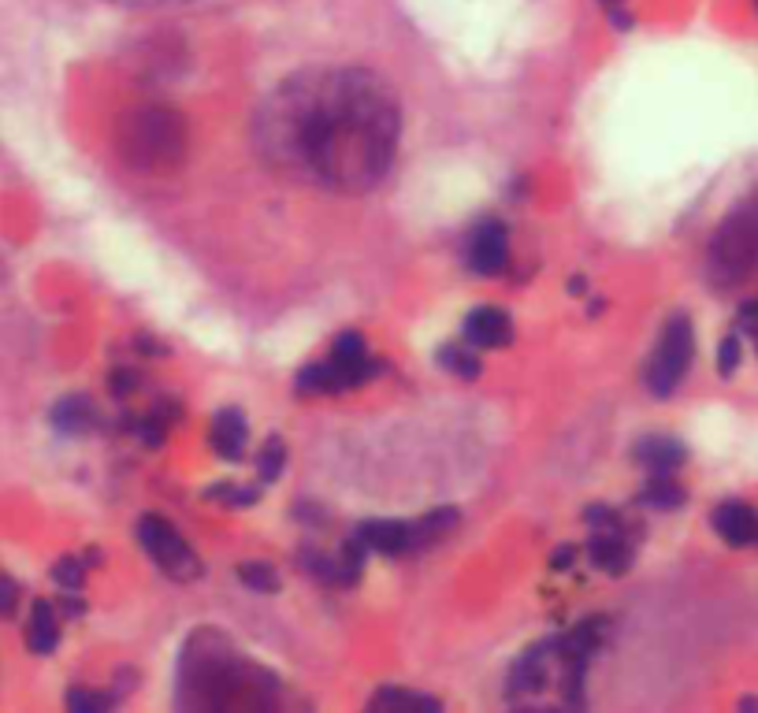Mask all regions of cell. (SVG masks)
I'll return each mask as SVG.
<instances>
[{
  "label": "cell",
  "instance_id": "cell-1",
  "mask_svg": "<svg viewBox=\"0 0 758 713\" xmlns=\"http://www.w3.org/2000/svg\"><path fill=\"white\" fill-rule=\"evenodd\" d=\"M402 116L391 86L361 67L298 71L264 97L257 149L290 179L365 194L387 179Z\"/></svg>",
  "mask_w": 758,
  "mask_h": 713
},
{
  "label": "cell",
  "instance_id": "cell-2",
  "mask_svg": "<svg viewBox=\"0 0 758 713\" xmlns=\"http://www.w3.org/2000/svg\"><path fill=\"white\" fill-rule=\"evenodd\" d=\"M275 691V676L246 662L216 628H201L186 643L179 662L183 710H264L275 702Z\"/></svg>",
  "mask_w": 758,
  "mask_h": 713
},
{
  "label": "cell",
  "instance_id": "cell-3",
  "mask_svg": "<svg viewBox=\"0 0 758 713\" xmlns=\"http://www.w3.org/2000/svg\"><path fill=\"white\" fill-rule=\"evenodd\" d=\"M758 268V194L721 223L710 246V272L718 283H740Z\"/></svg>",
  "mask_w": 758,
  "mask_h": 713
},
{
  "label": "cell",
  "instance_id": "cell-4",
  "mask_svg": "<svg viewBox=\"0 0 758 713\" xmlns=\"http://www.w3.org/2000/svg\"><path fill=\"white\" fill-rule=\"evenodd\" d=\"M692 357H695L692 320H688L684 312H677V316L666 320L662 335L654 342L651 357H647V368H643V383H647V390H651L654 398L677 394V387L684 383L688 368H692Z\"/></svg>",
  "mask_w": 758,
  "mask_h": 713
},
{
  "label": "cell",
  "instance_id": "cell-5",
  "mask_svg": "<svg viewBox=\"0 0 758 713\" xmlns=\"http://www.w3.org/2000/svg\"><path fill=\"white\" fill-rule=\"evenodd\" d=\"M134 535H138V546L149 554V561H153L164 576L179 580V584H190L197 576H205V565H201V558L194 554V546L186 543L183 535H179V528L168 524L164 517L145 513V517L134 524Z\"/></svg>",
  "mask_w": 758,
  "mask_h": 713
},
{
  "label": "cell",
  "instance_id": "cell-6",
  "mask_svg": "<svg viewBox=\"0 0 758 713\" xmlns=\"http://www.w3.org/2000/svg\"><path fill=\"white\" fill-rule=\"evenodd\" d=\"M127 149L138 156V164H164V160H171L175 149H183L179 119L168 116V112H142L131 123Z\"/></svg>",
  "mask_w": 758,
  "mask_h": 713
},
{
  "label": "cell",
  "instance_id": "cell-7",
  "mask_svg": "<svg viewBox=\"0 0 758 713\" xmlns=\"http://www.w3.org/2000/svg\"><path fill=\"white\" fill-rule=\"evenodd\" d=\"M465 264H469L476 275H495L506 272L510 264V238H506V223L502 220H480L469 231V242H465Z\"/></svg>",
  "mask_w": 758,
  "mask_h": 713
},
{
  "label": "cell",
  "instance_id": "cell-8",
  "mask_svg": "<svg viewBox=\"0 0 758 713\" xmlns=\"http://www.w3.org/2000/svg\"><path fill=\"white\" fill-rule=\"evenodd\" d=\"M554 676H558V665H554V650H550V643L528 647L510 669V699L532 702Z\"/></svg>",
  "mask_w": 758,
  "mask_h": 713
},
{
  "label": "cell",
  "instance_id": "cell-9",
  "mask_svg": "<svg viewBox=\"0 0 758 713\" xmlns=\"http://www.w3.org/2000/svg\"><path fill=\"white\" fill-rule=\"evenodd\" d=\"M588 558L591 565H599V569L610 572V576L628 572V565L636 561V535H632V528H628V524H617V528H591Z\"/></svg>",
  "mask_w": 758,
  "mask_h": 713
},
{
  "label": "cell",
  "instance_id": "cell-10",
  "mask_svg": "<svg viewBox=\"0 0 758 713\" xmlns=\"http://www.w3.org/2000/svg\"><path fill=\"white\" fill-rule=\"evenodd\" d=\"M357 535L365 539L372 554H383V558H406L420 550L417 520H368L357 528Z\"/></svg>",
  "mask_w": 758,
  "mask_h": 713
},
{
  "label": "cell",
  "instance_id": "cell-11",
  "mask_svg": "<svg viewBox=\"0 0 758 713\" xmlns=\"http://www.w3.org/2000/svg\"><path fill=\"white\" fill-rule=\"evenodd\" d=\"M461 335L476 350H502L513 342V316L506 309H495V305H480L465 316Z\"/></svg>",
  "mask_w": 758,
  "mask_h": 713
},
{
  "label": "cell",
  "instance_id": "cell-12",
  "mask_svg": "<svg viewBox=\"0 0 758 713\" xmlns=\"http://www.w3.org/2000/svg\"><path fill=\"white\" fill-rule=\"evenodd\" d=\"M710 524H714V532L725 539L729 546H755V535H758V513L747 502H721L714 513H710Z\"/></svg>",
  "mask_w": 758,
  "mask_h": 713
},
{
  "label": "cell",
  "instance_id": "cell-13",
  "mask_svg": "<svg viewBox=\"0 0 758 713\" xmlns=\"http://www.w3.org/2000/svg\"><path fill=\"white\" fill-rule=\"evenodd\" d=\"M209 442L223 461H235L238 465V461L246 457V446H249V424H246V416H242V409H220L209 428Z\"/></svg>",
  "mask_w": 758,
  "mask_h": 713
},
{
  "label": "cell",
  "instance_id": "cell-14",
  "mask_svg": "<svg viewBox=\"0 0 758 713\" xmlns=\"http://www.w3.org/2000/svg\"><path fill=\"white\" fill-rule=\"evenodd\" d=\"M636 461L647 472H677L688 461V450L673 435H647V439L636 442Z\"/></svg>",
  "mask_w": 758,
  "mask_h": 713
},
{
  "label": "cell",
  "instance_id": "cell-15",
  "mask_svg": "<svg viewBox=\"0 0 758 713\" xmlns=\"http://www.w3.org/2000/svg\"><path fill=\"white\" fill-rule=\"evenodd\" d=\"M56 643H60V613H56L53 602L38 598L27 621V647L34 654H53Z\"/></svg>",
  "mask_w": 758,
  "mask_h": 713
},
{
  "label": "cell",
  "instance_id": "cell-16",
  "mask_svg": "<svg viewBox=\"0 0 758 713\" xmlns=\"http://www.w3.org/2000/svg\"><path fill=\"white\" fill-rule=\"evenodd\" d=\"M643 509H658V513H669V509H680L688 502V491L680 487V480L673 472H651L647 483H643L640 498H636Z\"/></svg>",
  "mask_w": 758,
  "mask_h": 713
},
{
  "label": "cell",
  "instance_id": "cell-17",
  "mask_svg": "<svg viewBox=\"0 0 758 713\" xmlns=\"http://www.w3.org/2000/svg\"><path fill=\"white\" fill-rule=\"evenodd\" d=\"M368 710H379V713H406V710H417V713H439L443 710V702L432 699V695H420V691H406V688H379L372 699H368Z\"/></svg>",
  "mask_w": 758,
  "mask_h": 713
},
{
  "label": "cell",
  "instance_id": "cell-18",
  "mask_svg": "<svg viewBox=\"0 0 758 713\" xmlns=\"http://www.w3.org/2000/svg\"><path fill=\"white\" fill-rule=\"evenodd\" d=\"M97 424V409L86 394H71V398H60L53 405V428L64 431V435H82Z\"/></svg>",
  "mask_w": 758,
  "mask_h": 713
},
{
  "label": "cell",
  "instance_id": "cell-19",
  "mask_svg": "<svg viewBox=\"0 0 758 713\" xmlns=\"http://www.w3.org/2000/svg\"><path fill=\"white\" fill-rule=\"evenodd\" d=\"M435 361L443 364L450 376L465 379V383L480 379V372H484V364H480V353H476V346H472V342H446V346H439Z\"/></svg>",
  "mask_w": 758,
  "mask_h": 713
},
{
  "label": "cell",
  "instance_id": "cell-20",
  "mask_svg": "<svg viewBox=\"0 0 758 713\" xmlns=\"http://www.w3.org/2000/svg\"><path fill=\"white\" fill-rule=\"evenodd\" d=\"M365 558H368V546L365 539L353 532L346 543L339 546V554H335V569H339V587H350L361 580V569H365Z\"/></svg>",
  "mask_w": 758,
  "mask_h": 713
},
{
  "label": "cell",
  "instance_id": "cell-21",
  "mask_svg": "<svg viewBox=\"0 0 758 713\" xmlns=\"http://www.w3.org/2000/svg\"><path fill=\"white\" fill-rule=\"evenodd\" d=\"M283 468H287V442L279 435H268L261 442V454H257V476H261V483H275L283 476Z\"/></svg>",
  "mask_w": 758,
  "mask_h": 713
},
{
  "label": "cell",
  "instance_id": "cell-22",
  "mask_svg": "<svg viewBox=\"0 0 758 713\" xmlns=\"http://www.w3.org/2000/svg\"><path fill=\"white\" fill-rule=\"evenodd\" d=\"M238 580H242L249 591H257V595H275V591H279V572H275V565H268V561H242V565H238Z\"/></svg>",
  "mask_w": 758,
  "mask_h": 713
},
{
  "label": "cell",
  "instance_id": "cell-23",
  "mask_svg": "<svg viewBox=\"0 0 758 713\" xmlns=\"http://www.w3.org/2000/svg\"><path fill=\"white\" fill-rule=\"evenodd\" d=\"M257 487H242V483H216V487H209L205 491V498L209 502H220V506H227V509H246V506H253L257 502Z\"/></svg>",
  "mask_w": 758,
  "mask_h": 713
},
{
  "label": "cell",
  "instance_id": "cell-24",
  "mask_svg": "<svg viewBox=\"0 0 758 713\" xmlns=\"http://www.w3.org/2000/svg\"><path fill=\"white\" fill-rule=\"evenodd\" d=\"M116 695H101V691L90 688H71L67 691V710L75 713H105L108 706H116Z\"/></svg>",
  "mask_w": 758,
  "mask_h": 713
},
{
  "label": "cell",
  "instance_id": "cell-25",
  "mask_svg": "<svg viewBox=\"0 0 758 713\" xmlns=\"http://www.w3.org/2000/svg\"><path fill=\"white\" fill-rule=\"evenodd\" d=\"M86 558H90V554H86ZM86 558H60L56 561L53 565L56 584L64 587V591H82V584H86V569H90Z\"/></svg>",
  "mask_w": 758,
  "mask_h": 713
},
{
  "label": "cell",
  "instance_id": "cell-26",
  "mask_svg": "<svg viewBox=\"0 0 758 713\" xmlns=\"http://www.w3.org/2000/svg\"><path fill=\"white\" fill-rule=\"evenodd\" d=\"M740 357H744V346H740V338L736 335H725L718 346V372L721 376H732L736 368H740Z\"/></svg>",
  "mask_w": 758,
  "mask_h": 713
},
{
  "label": "cell",
  "instance_id": "cell-27",
  "mask_svg": "<svg viewBox=\"0 0 758 713\" xmlns=\"http://www.w3.org/2000/svg\"><path fill=\"white\" fill-rule=\"evenodd\" d=\"M584 520H588V528H617V524H625V517H621L617 509L602 506V502L584 509Z\"/></svg>",
  "mask_w": 758,
  "mask_h": 713
},
{
  "label": "cell",
  "instance_id": "cell-28",
  "mask_svg": "<svg viewBox=\"0 0 758 713\" xmlns=\"http://www.w3.org/2000/svg\"><path fill=\"white\" fill-rule=\"evenodd\" d=\"M15 602H19V584L12 576H0V617H12Z\"/></svg>",
  "mask_w": 758,
  "mask_h": 713
},
{
  "label": "cell",
  "instance_id": "cell-29",
  "mask_svg": "<svg viewBox=\"0 0 758 713\" xmlns=\"http://www.w3.org/2000/svg\"><path fill=\"white\" fill-rule=\"evenodd\" d=\"M573 558H576V550H573V546H558V550L550 554V569H558V572L573 569Z\"/></svg>",
  "mask_w": 758,
  "mask_h": 713
},
{
  "label": "cell",
  "instance_id": "cell-30",
  "mask_svg": "<svg viewBox=\"0 0 758 713\" xmlns=\"http://www.w3.org/2000/svg\"><path fill=\"white\" fill-rule=\"evenodd\" d=\"M740 327H744V331H755L758 327V298L740 305Z\"/></svg>",
  "mask_w": 758,
  "mask_h": 713
},
{
  "label": "cell",
  "instance_id": "cell-31",
  "mask_svg": "<svg viewBox=\"0 0 758 713\" xmlns=\"http://www.w3.org/2000/svg\"><path fill=\"white\" fill-rule=\"evenodd\" d=\"M112 387H116L119 398H127L134 390V372H112Z\"/></svg>",
  "mask_w": 758,
  "mask_h": 713
},
{
  "label": "cell",
  "instance_id": "cell-32",
  "mask_svg": "<svg viewBox=\"0 0 758 713\" xmlns=\"http://www.w3.org/2000/svg\"><path fill=\"white\" fill-rule=\"evenodd\" d=\"M116 4H131V8H157V4H186V0H116Z\"/></svg>",
  "mask_w": 758,
  "mask_h": 713
},
{
  "label": "cell",
  "instance_id": "cell-33",
  "mask_svg": "<svg viewBox=\"0 0 758 713\" xmlns=\"http://www.w3.org/2000/svg\"><path fill=\"white\" fill-rule=\"evenodd\" d=\"M740 710H758V699H740Z\"/></svg>",
  "mask_w": 758,
  "mask_h": 713
},
{
  "label": "cell",
  "instance_id": "cell-34",
  "mask_svg": "<svg viewBox=\"0 0 758 713\" xmlns=\"http://www.w3.org/2000/svg\"><path fill=\"white\" fill-rule=\"evenodd\" d=\"M747 335H751V338H755V350H758V327H755V331H747Z\"/></svg>",
  "mask_w": 758,
  "mask_h": 713
},
{
  "label": "cell",
  "instance_id": "cell-35",
  "mask_svg": "<svg viewBox=\"0 0 758 713\" xmlns=\"http://www.w3.org/2000/svg\"><path fill=\"white\" fill-rule=\"evenodd\" d=\"M755 546H758V535H755Z\"/></svg>",
  "mask_w": 758,
  "mask_h": 713
},
{
  "label": "cell",
  "instance_id": "cell-36",
  "mask_svg": "<svg viewBox=\"0 0 758 713\" xmlns=\"http://www.w3.org/2000/svg\"><path fill=\"white\" fill-rule=\"evenodd\" d=\"M755 8H758V0H755Z\"/></svg>",
  "mask_w": 758,
  "mask_h": 713
}]
</instances>
